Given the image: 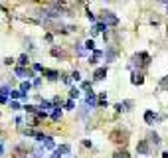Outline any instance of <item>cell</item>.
Wrapping results in <instances>:
<instances>
[{
    "label": "cell",
    "instance_id": "1",
    "mask_svg": "<svg viewBox=\"0 0 168 158\" xmlns=\"http://www.w3.org/2000/svg\"><path fill=\"white\" fill-rule=\"evenodd\" d=\"M101 22L105 26H117L119 24V18H117L113 12H101Z\"/></svg>",
    "mask_w": 168,
    "mask_h": 158
},
{
    "label": "cell",
    "instance_id": "2",
    "mask_svg": "<svg viewBox=\"0 0 168 158\" xmlns=\"http://www.w3.org/2000/svg\"><path fill=\"white\" fill-rule=\"evenodd\" d=\"M38 140H40V144H42L44 148H49V150H53V148H56L53 138H52V136H48V135H38Z\"/></svg>",
    "mask_w": 168,
    "mask_h": 158
},
{
    "label": "cell",
    "instance_id": "3",
    "mask_svg": "<svg viewBox=\"0 0 168 158\" xmlns=\"http://www.w3.org/2000/svg\"><path fill=\"white\" fill-rule=\"evenodd\" d=\"M69 152H71V146H69V144H61L60 148H56V150H53L52 158H60V156H64V154H69Z\"/></svg>",
    "mask_w": 168,
    "mask_h": 158
},
{
    "label": "cell",
    "instance_id": "4",
    "mask_svg": "<svg viewBox=\"0 0 168 158\" xmlns=\"http://www.w3.org/2000/svg\"><path fill=\"white\" fill-rule=\"evenodd\" d=\"M137 152H138V154H148V142H146V140H138Z\"/></svg>",
    "mask_w": 168,
    "mask_h": 158
},
{
    "label": "cell",
    "instance_id": "5",
    "mask_svg": "<svg viewBox=\"0 0 168 158\" xmlns=\"http://www.w3.org/2000/svg\"><path fill=\"white\" fill-rule=\"evenodd\" d=\"M105 75H107V67H97V69H95V73H93L95 81H103Z\"/></svg>",
    "mask_w": 168,
    "mask_h": 158
},
{
    "label": "cell",
    "instance_id": "6",
    "mask_svg": "<svg viewBox=\"0 0 168 158\" xmlns=\"http://www.w3.org/2000/svg\"><path fill=\"white\" fill-rule=\"evenodd\" d=\"M156 119H158V117H156V113H154V111H146V113H144V123H146V124H152Z\"/></svg>",
    "mask_w": 168,
    "mask_h": 158
},
{
    "label": "cell",
    "instance_id": "7",
    "mask_svg": "<svg viewBox=\"0 0 168 158\" xmlns=\"http://www.w3.org/2000/svg\"><path fill=\"white\" fill-rule=\"evenodd\" d=\"M85 103L91 107V109H93L95 105H99V101H97V97H95V93H89V95H87V97H85Z\"/></svg>",
    "mask_w": 168,
    "mask_h": 158
},
{
    "label": "cell",
    "instance_id": "8",
    "mask_svg": "<svg viewBox=\"0 0 168 158\" xmlns=\"http://www.w3.org/2000/svg\"><path fill=\"white\" fill-rule=\"evenodd\" d=\"M117 53H119V52H117V48H109L107 53H105L107 61H115V59H117Z\"/></svg>",
    "mask_w": 168,
    "mask_h": 158
},
{
    "label": "cell",
    "instance_id": "9",
    "mask_svg": "<svg viewBox=\"0 0 168 158\" xmlns=\"http://www.w3.org/2000/svg\"><path fill=\"white\" fill-rule=\"evenodd\" d=\"M131 81H133V85H141L144 79H142V73H138V71H133V77H131Z\"/></svg>",
    "mask_w": 168,
    "mask_h": 158
},
{
    "label": "cell",
    "instance_id": "10",
    "mask_svg": "<svg viewBox=\"0 0 168 158\" xmlns=\"http://www.w3.org/2000/svg\"><path fill=\"white\" fill-rule=\"evenodd\" d=\"M131 105H133L131 101H125V103H117V105H115V109H117V111H129V107H131Z\"/></svg>",
    "mask_w": 168,
    "mask_h": 158
},
{
    "label": "cell",
    "instance_id": "11",
    "mask_svg": "<svg viewBox=\"0 0 168 158\" xmlns=\"http://www.w3.org/2000/svg\"><path fill=\"white\" fill-rule=\"evenodd\" d=\"M14 71H16V75H18V77H32V73H28L24 67H16Z\"/></svg>",
    "mask_w": 168,
    "mask_h": 158
},
{
    "label": "cell",
    "instance_id": "12",
    "mask_svg": "<svg viewBox=\"0 0 168 158\" xmlns=\"http://www.w3.org/2000/svg\"><path fill=\"white\" fill-rule=\"evenodd\" d=\"M42 73L48 75V79H52V81H53V79H57V71H53V69H44Z\"/></svg>",
    "mask_w": 168,
    "mask_h": 158
},
{
    "label": "cell",
    "instance_id": "13",
    "mask_svg": "<svg viewBox=\"0 0 168 158\" xmlns=\"http://www.w3.org/2000/svg\"><path fill=\"white\" fill-rule=\"evenodd\" d=\"M30 89H32V83H30V81H22V85H20V91H22V93L26 95Z\"/></svg>",
    "mask_w": 168,
    "mask_h": 158
},
{
    "label": "cell",
    "instance_id": "14",
    "mask_svg": "<svg viewBox=\"0 0 168 158\" xmlns=\"http://www.w3.org/2000/svg\"><path fill=\"white\" fill-rule=\"evenodd\" d=\"M101 56H103V53H101V52H99V49H95V52H93V56H91V57H89V61H91V63H97V61H99V57H101Z\"/></svg>",
    "mask_w": 168,
    "mask_h": 158
},
{
    "label": "cell",
    "instance_id": "15",
    "mask_svg": "<svg viewBox=\"0 0 168 158\" xmlns=\"http://www.w3.org/2000/svg\"><path fill=\"white\" fill-rule=\"evenodd\" d=\"M34 156H36V158L44 156V146H36V148H34Z\"/></svg>",
    "mask_w": 168,
    "mask_h": 158
},
{
    "label": "cell",
    "instance_id": "16",
    "mask_svg": "<svg viewBox=\"0 0 168 158\" xmlns=\"http://www.w3.org/2000/svg\"><path fill=\"white\" fill-rule=\"evenodd\" d=\"M60 117H61V109H60V107H56V109H53V113H52V119H53V120H60Z\"/></svg>",
    "mask_w": 168,
    "mask_h": 158
},
{
    "label": "cell",
    "instance_id": "17",
    "mask_svg": "<svg viewBox=\"0 0 168 158\" xmlns=\"http://www.w3.org/2000/svg\"><path fill=\"white\" fill-rule=\"evenodd\" d=\"M28 61H30V59H28V56H26V53H22V56H20V59H18L20 67H22V65H28Z\"/></svg>",
    "mask_w": 168,
    "mask_h": 158
},
{
    "label": "cell",
    "instance_id": "18",
    "mask_svg": "<svg viewBox=\"0 0 168 158\" xmlns=\"http://www.w3.org/2000/svg\"><path fill=\"white\" fill-rule=\"evenodd\" d=\"M79 93H81V91L75 89V87H71V89H69V97H71V99H77V97H79Z\"/></svg>",
    "mask_w": 168,
    "mask_h": 158
},
{
    "label": "cell",
    "instance_id": "19",
    "mask_svg": "<svg viewBox=\"0 0 168 158\" xmlns=\"http://www.w3.org/2000/svg\"><path fill=\"white\" fill-rule=\"evenodd\" d=\"M49 109H52V103H49V101H42L40 111H44V113H46V111H49Z\"/></svg>",
    "mask_w": 168,
    "mask_h": 158
},
{
    "label": "cell",
    "instance_id": "20",
    "mask_svg": "<svg viewBox=\"0 0 168 158\" xmlns=\"http://www.w3.org/2000/svg\"><path fill=\"white\" fill-rule=\"evenodd\" d=\"M150 140H152V142L156 144V146H158V144H160V136H158L156 132H150Z\"/></svg>",
    "mask_w": 168,
    "mask_h": 158
},
{
    "label": "cell",
    "instance_id": "21",
    "mask_svg": "<svg viewBox=\"0 0 168 158\" xmlns=\"http://www.w3.org/2000/svg\"><path fill=\"white\" fill-rule=\"evenodd\" d=\"M113 158H131V156H129L127 150H123V152H115V156H113Z\"/></svg>",
    "mask_w": 168,
    "mask_h": 158
},
{
    "label": "cell",
    "instance_id": "22",
    "mask_svg": "<svg viewBox=\"0 0 168 158\" xmlns=\"http://www.w3.org/2000/svg\"><path fill=\"white\" fill-rule=\"evenodd\" d=\"M75 52H77V56H85V49H83V45H81V44L75 45Z\"/></svg>",
    "mask_w": 168,
    "mask_h": 158
},
{
    "label": "cell",
    "instance_id": "23",
    "mask_svg": "<svg viewBox=\"0 0 168 158\" xmlns=\"http://www.w3.org/2000/svg\"><path fill=\"white\" fill-rule=\"evenodd\" d=\"M10 93H12V91L8 89L6 85H2V87H0V95H4V97H6V95H10Z\"/></svg>",
    "mask_w": 168,
    "mask_h": 158
},
{
    "label": "cell",
    "instance_id": "24",
    "mask_svg": "<svg viewBox=\"0 0 168 158\" xmlns=\"http://www.w3.org/2000/svg\"><path fill=\"white\" fill-rule=\"evenodd\" d=\"M22 109H26L28 113H38V107H34V105H26V107H22Z\"/></svg>",
    "mask_w": 168,
    "mask_h": 158
},
{
    "label": "cell",
    "instance_id": "25",
    "mask_svg": "<svg viewBox=\"0 0 168 158\" xmlns=\"http://www.w3.org/2000/svg\"><path fill=\"white\" fill-rule=\"evenodd\" d=\"M105 28H107V26H105V24H103V22H99V24H97V26H95V28H93V30H95V32H105Z\"/></svg>",
    "mask_w": 168,
    "mask_h": 158
},
{
    "label": "cell",
    "instance_id": "26",
    "mask_svg": "<svg viewBox=\"0 0 168 158\" xmlns=\"http://www.w3.org/2000/svg\"><path fill=\"white\" fill-rule=\"evenodd\" d=\"M85 48H87V49H93V48H95V41H93V40H87V41H85Z\"/></svg>",
    "mask_w": 168,
    "mask_h": 158
},
{
    "label": "cell",
    "instance_id": "27",
    "mask_svg": "<svg viewBox=\"0 0 168 158\" xmlns=\"http://www.w3.org/2000/svg\"><path fill=\"white\" fill-rule=\"evenodd\" d=\"M73 107H75V103H73V99H69V101H67V103H65V109H73Z\"/></svg>",
    "mask_w": 168,
    "mask_h": 158
},
{
    "label": "cell",
    "instance_id": "28",
    "mask_svg": "<svg viewBox=\"0 0 168 158\" xmlns=\"http://www.w3.org/2000/svg\"><path fill=\"white\" fill-rule=\"evenodd\" d=\"M52 56H53V57H60V56H61V52H60L57 48H53V49H52Z\"/></svg>",
    "mask_w": 168,
    "mask_h": 158
},
{
    "label": "cell",
    "instance_id": "29",
    "mask_svg": "<svg viewBox=\"0 0 168 158\" xmlns=\"http://www.w3.org/2000/svg\"><path fill=\"white\" fill-rule=\"evenodd\" d=\"M71 79H75V81H79V79H81V75H79V71H73V73H71Z\"/></svg>",
    "mask_w": 168,
    "mask_h": 158
},
{
    "label": "cell",
    "instance_id": "30",
    "mask_svg": "<svg viewBox=\"0 0 168 158\" xmlns=\"http://www.w3.org/2000/svg\"><path fill=\"white\" fill-rule=\"evenodd\" d=\"M10 109H14V111H18V109H22V107H20V105H18V103H14V101H12V103H10Z\"/></svg>",
    "mask_w": 168,
    "mask_h": 158
},
{
    "label": "cell",
    "instance_id": "31",
    "mask_svg": "<svg viewBox=\"0 0 168 158\" xmlns=\"http://www.w3.org/2000/svg\"><path fill=\"white\" fill-rule=\"evenodd\" d=\"M34 71H44V67L40 63H34Z\"/></svg>",
    "mask_w": 168,
    "mask_h": 158
},
{
    "label": "cell",
    "instance_id": "32",
    "mask_svg": "<svg viewBox=\"0 0 168 158\" xmlns=\"http://www.w3.org/2000/svg\"><path fill=\"white\" fill-rule=\"evenodd\" d=\"M4 103H8V97H4V95H0V105H4Z\"/></svg>",
    "mask_w": 168,
    "mask_h": 158
},
{
    "label": "cell",
    "instance_id": "33",
    "mask_svg": "<svg viewBox=\"0 0 168 158\" xmlns=\"http://www.w3.org/2000/svg\"><path fill=\"white\" fill-rule=\"evenodd\" d=\"M160 87H168V77H166V79H162V81H160Z\"/></svg>",
    "mask_w": 168,
    "mask_h": 158
},
{
    "label": "cell",
    "instance_id": "34",
    "mask_svg": "<svg viewBox=\"0 0 168 158\" xmlns=\"http://www.w3.org/2000/svg\"><path fill=\"white\" fill-rule=\"evenodd\" d=\"M12 61H14L12 57H6V59H4V63H6V65H12Z\"/></svg>",
    "mask_w": 168,
    "mask_h": 158
},
{
    "label": "cell",
    "instance_id": "35",
    "mask_svg": "<svg viewBox=\"0 0 168 158\" xmlns=\"http://www.w3.org/2000/svg\"><path fill=\"white\" fill-rule=\"evenodd\" d=\"M4 154V146H2V140H0V156Z\"/></svg>",
    "mask_w": 168,
    "mask_h": 158
},
{
    "label": "cell",
    "instance_id": "36",
    "mask_svg": "<svg viewBox=\"0 0 168 158\" xmlns=\"http://www.w3.org/2000/svg\"><path fill=\"white\" fill-rule=\"evenodd\" d=\"M166 6H168V4H166Z\"/></svg>",
    "mask_w": 168,
    "mask_h": 158
}]
</instances>
